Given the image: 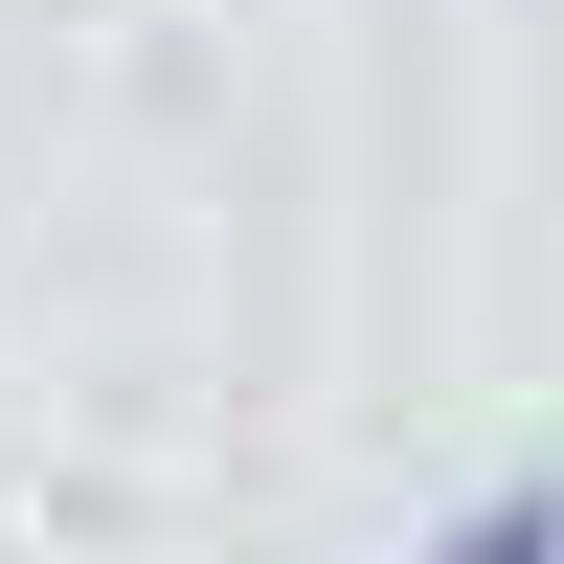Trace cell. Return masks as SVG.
Wrapping results in <instances>:
<instances>
[{
    "label": "cell",
    "instance_id": "6da1fadb",
    "mask_svg": "<svg viewBox=\"0 0 564 564\" xmlns=\"http://www.w3.org/2000/svg\"><path fill=\"white\" fill-rule=\"evenodd\" d=\"M406 564H564V475H520V497H475V520H430Z\"/></svg>",
    "mask_w": 564,
    "mask_h": 564
}]
</instances>
